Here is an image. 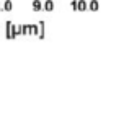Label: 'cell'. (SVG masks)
<instances>
[{
	"label": "cell",
	"mask_w": 129,
	"mask_h": 125,
	"mask_svg": "<svg viewBox=\"0 0 129 125\" xmlns=\"http://www.w3.org/2000/svg\"><path fill=\"white\" fill-rule=\"evenodd\" d=\"M2 10H3V12H12V10H13V2H12V0H5L3 5H2Z\"/></svg>",
	"instance_id": "cell-5"
},
{
	"label": "cell",
	"mask_w": 129,
	"mask_h": 125,
	"mask_svg": "<svg viewBox=\"0 0 129 125\" xmlns=\"http://www.w3.org/2000/svg\"><path fill=\"white\" fill-rule=\"evenodd\" d=\"M70 7H72L74 12H77V0H72V2H70Z\"/></svg>",
	"instance_id": "cell-6"
},
{
	"label": "cell",
	"mask_w": 129,
	"mask_h": 125,
	"mask_svg": "<svg viewBox=\"0 0 129 125\" xmlns=\"http://www.w3.org/2000/svg\"><path fill=\"white\" fill-rule=\"evenodd\" d=\"M85 10H88L87 2L85 0H77V12H85Z\"/></svg>",
	"instance_id": "cell-4"
},
{
	"label": "cell",
	"mask_w": 129,
	"mask_h": 125,
	"mask_svg": "<svg viewBox=\"0 0 129 125\" xmlns=\"http://www.w3.org/2000/svg\"><path fill=\"white\" fill-rule=\"evenodd\" d=\"M31 8H33V12H41L43 10V2L41 0H33Z\"/></svg>",
	"instance_id": "cell-3"
},
{
	"label": "cell",
	"mask_w": 129,
	"mask_h": 125,
	"mask_svg": "<svg viewBox=\"0 0 129 125\" xmlns=\"http://www.w3.org/2000/svg\"><path fill=\"white\" fill-rule=\"evenodd\" d=\"M54 8H56V3H54V0H46V2L43 3V10H46V12H52Z\"/></svg>",
	"instance_id": "cell-1"
},
{
	"label": "cell",
	"mask_w": 129,
	"mask_h": 125,
	"mask_svg": "<svg viewBox=\"0 0 129 125\" xmlns=\"http://www.w3.org/2000/svg\"><path fill=\"white\" fill-rule=\"evenodd\" d=\"M0 10H2V3H0Z\"/></svg>",
	"instance_id": "cell-7"
},
{
	"label": "cell",
	"mask_w": 129,
	"mask_h": 125,
	"mask_svg": "<svg viewBox=\"0 0 129 125\" xmlns=\"http://www.w3.org/2000/svg\"><path fill=\"white\" fill-rule=\"evenodd\" d=\"M87 7H88V10H91V12H98V10H100L98 0H90V2H87Z\"/></svg>",
	"instance_id": "cell-2"
}]
</instances>
